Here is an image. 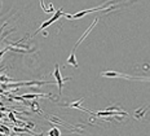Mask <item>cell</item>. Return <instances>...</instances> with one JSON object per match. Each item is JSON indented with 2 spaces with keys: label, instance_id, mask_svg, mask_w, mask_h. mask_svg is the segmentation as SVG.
<instances>
[{
  "label": "cell",
  "instance_id": "cell-1",
  "mask_svg": "<svg viewBox=\"0 0 150 136\" xmlns=\"http://www.w3.org/2000/svg\"><path fill=\"white\" fill-rule=\"evenodd\" d=\"M101 77H104V78H126V79H135V80H150V78L133 77V75L122 74V73H118V71H102Z\"/></svg>",
  "mask_w": 150,
  "mask_h": 136
},
{
  "label": "cell",
  "instance_id": "cell-2",
  "mask_svg": "<svg viewBox=\"0 0 150 136\" xmlns=\"http://www.w3.org/2000/svg\"><path fill=\"white\" fill-rule=\"evenodd\" d=\"M61 16H65V13H64V11H62V9H58V11H57V12H56V13H54V16H53V17H52V18H49V20H47L45 22H43V23H42V25H40V27H39V29H38V30L35 31V33H34V35H36V34H38V33H39V31L44 30V29H45V27H48V26H49V25H52V23H53V22H56V21H57V20H58V18H60V17H61Z\"/></svg>",
  "mask_w": 150,
  "mask_h": 136
},
{
  "label": "cell",
  "instance_id": "cell-3",
  "mask_svg": "<svg viewBox=\"0 0 150 136\" xmlns=\"http://www.w3.org/2000/svg\"><path fill=\"white\" fill-rule=\"evenodd\" d=\"M53 75H54L56 82H57L58 91H60V93H62V88H64V82H65V80H70L71 78H62V77H61V73H60V66H58V65H56Z\"/></svg>",
  "mask_w": 150,
  "mask_h": 136
},
{
  "label": "cell",
  "instance_id": "cell-4",
  "mask_svg": "<svg viewBox=\"0 0 150 136\" xmlns=\"http://www.w3.org/2000/svg\"><path fill=\"white\" fill-rule=\"evenodd\" d=\"M118 114H122V115H127V113L124 112H120V110H115V112H98V113H95L96 117H112V115H118Z\"/></svg>",
  "mask_w": 150,
  "mask_h": 136
},
{
  "label": "cell",
  "instance_id": "cell-5",
  "mask_svg": "<svg viewBox=\"0 0 150 136\" xmlns=\"http://www.w3.org/2000/svg\"><path fill=\"white\" fill-rule=\"evenodd\" d=\"M97 21H98V20H97V18H96V20H95V21H93V22H92V25H91V26L88 27V30H87V31H86V33H84V34H83V35H82V38H80V39H79V40H78V43H76V44H75V47H74V49H73V51H75V49H76V48H78V47H79V44H80V43H82V42H83V40H84V39H86V36H87V35H88V34L91 33V31H92V30H93V27H95V25H96V23H97Z\"/></svg>",
  "mask_w": 150,
  "mask_h": 136
},
{
  "label": "cell",
  "instance_id": "cell-6",
  "mask_svg": "<svg viewBox=\"0 0 150 136\" xmlns=\"http://www.w3.org/2000/svg\"><path fill=\"white\" fill-rule=\"evenodd\" d=\"M49 95H43V93H29V95H22L21 97H16V99H38V97H48Z\"/></svg>",
  "mask_w": 150,
  "mask_h": 136
},
{
  "label": "cell",
  "instance_id": "cell-7",
  "mask_svg": "<svg viewBox=\"0 0 150 136\" xmlns=\"http://www.w3.org/2000/svg\"><path fill=\"white\" fill-rule=\"evenodd\" d=\"M66 64L67 65H71V66H74L75 69H78V62H76V58H75V51H73V52L70 53V56H69V58H67V61H66Z\"/></svg>",
  "mask_w": 150,
  "mask_h": 136
},
{
  "label": "cell",
  "instance_id": "cell-8",
  "mask_svg": "<svg viewBox=\"0 0 150 136\" xmlns=\"http://www.w3.org/2000/svg\"><path fill=\"white\" fill-rule=\"evenodd\" d=\"M83 101V99H80V100H78L76 103H73V104H69V108H76V109H80V110H83V112H86V109H83V108H80V103Z\"/></svg>",
  "mask_w": 150,
  "mask_h": 136
},
{
  "label": "cell",
  "instance_id": "cell-9",
  "mask_svg": "<svg viewBox=\"0 0 150 136\" xmlns=\"http://www.w3.org/2000/svg\"><path fill=\"white\" fill-rule=\"evenodd\" d=\"M40 5H42V9L45 12V13H51V12H54V8H53V5H51V8H45V4L43 0H40Z\"/></svg>",
  "mask_w": 150,
  "mask_h": 136
},
{
  "label": "cell",
  "instance_id": "cell-10",
  "mask_svg": "<svg viewBox=\"0 0 150 136\" xmlns=\"http://www.w3.org/2000/svg\"><path fill=\"white\" fill-rule=\"evenodd\" d=\"M48 135L49 136H61V132H60V130L58 128H52L51 131L48 132Z\"/></svg>",
  "mask_w": 150,
  "mask_h": 136
},
{
  "label": "cell",
  "instance_id": "cell-11",
  "mask_svg": "<svg viewBox=\"0 0 150 136\" xmlns=\"http://www.w3.org/2000/svg\"><path fill=\"white\" fill-rule=\"evenodd\" d=\"M144 109H145V108H142V109L137 110V112L135 113V117H136V118H137V119H141V118H142V117H144V113H145V112H146V110H144Z\"/></svg>",
  "mask_w": 150,
  "mask_h": 136
},
{
  "label": "cell",
  "instance_id": "cell-12",
  "mask_svg": "<svg viewBox=\"0 0 150 136\" xmlns=\"http://www.w3.org/2000/svg\"><path fill=\"white\" fill-rule=\"evenodd\" d=\"M7 51H8V48L3 49V51H1V52H0V57H1V56H3V55H4V53H5V52H7Z\"/></svg>",
  "mask_w": 150,
  "mask_h": 136
}]
</instances>
